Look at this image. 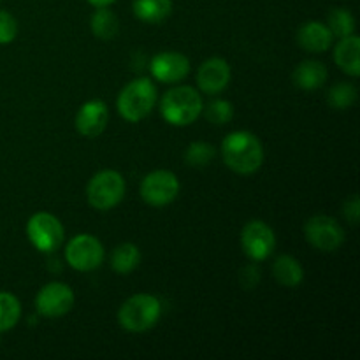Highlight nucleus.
Wrapping results in <instances>:
<instances>
[{"instance_id": "obj_24", "label": "nucleus", "mask_w": 360, "mask_h": 360, "mask_svg": "<svg viewBox=\"0 0 360 360\" xmlns=\"http://www.w3.org/2000/svg\"><path fill=\"white\" fill-rule=\"evenodd\" d=\"M217 157V148L204 141H195L185 150V162L190 167H206Z\"/></svg>"}, {"instance_id": "obj_2", "label": "nucleus", "mask_w": 360, "mask_h": 360, "mask_svg": "<svg viewBox=\"0 0 360 360\" xmlns=\"http://www.w3.org/2000/svg\"><path fill=\"white\" fill-rule=\"evenodd\" d=\"M202 109V97L192 86L172 88L160 102V115L169 125L174 127H186L193 123L200 116Z\"/></svg>"}, {"instance_id": "obj_21", "label": "nucleus", "mask_w": 360, "mask_h": 360, "mask_svg": "<svg viewBox=\"0 0 360 360\" xmlns=\"http://www.w3.org/2000/svg\"><path fill=\"white\" fill-rule=\"evenodd\" d=\"M90 28L95 37L102 41H111L120 30L118 18L109 7H97V11L90 18Z\"/></svg>"}, {"instance_id": "obj_29", "label": "nucleus", "mask_w": 360, "mask_h": 360, "mask_svg": "<svg viewBox=\"0 0 360 360\" xmlns=\"http://www.w3.org/2000/svg\"><path fill=\"white\" fill-rule=\"evenodd\" d=\"M115 2L116 0H88V4H91L94 7H109Z\"/></svg>"}, {"instance_id": "obj_20", "label": "nucleus", "mask_w": 360, "mask_h": 360, "mask_svg": "<svg viewBox=\"0 0 360 360\" xmlns=\"http://www.w3.org/2000/svg\"><path fill=\"white\" fill-rule=\"evenodd\" d=\"M141 264V252L132 243H122L111 253V267L118 274H129Z\"/></svg>"}, {"instance_id": "obj_14", "label": "nucleus", "mask_w": 360, "mask_h": 360, "mask_svg": "<svg viewBox=\"0 0 360 360\" xmlns=\"http://www.w3.org/2000/svg\"><path fill=\"white\" fill-rule=\"evenodd\" d=\"M109 109L102 101H88L76 115V130L84 137H97L105 130Z\"/></svg>"}, {"instance_id": "obj_4", "label": "nucleus", "mask_w": 360, "mask_h": 360, "mask_svg": "<svg viewBox=\"0 0 360 360\" xmlns=\"http://www.w3.org/2000/svg\"><path fill=\"white\" fill-rule=\"evenodd\" d=\"M162 302L151 294H136L127 299L118 311V322L129 333H146L158 322Z\"/></svg>"}, {"instance_id": "obj_3", "label": "nucleus", "mask_w": 360, "mask_h": 360, "mask_svg": "<svg viewBox=\"0 0 360 360\" xmlns=\"http://www.w3.org/2000/svg\"><path fill=\"white\" fill-rule=\"evenodd\" d=\"M157 102V88L148 77L134 79L120 91L116 108L120 116L129 123H137L146 118Z\"/></svg>"}, {"instance_id": "obj_26", "label": "nucleus", "mask_w": 360, "mask_h": 360, "mask_svg": "<svg viewBox=\"0 0 360 360\" xmlns=\"http://www.w3.org/2000/svg\"><path fill=\"white\" fill-rule=\"evenodd\" d=\"M232 116H234V108H232V104L229 101L217 98V101L207 104L206 118L213 125H225V123L231 122Z\"/></svg>"}, {"instance_id": "obj_23", "label": "nucleus", "mask_w": 360, "mask_h": 360, "mask_svg": "<svg viewBox=\"0 0 360 360\" xmlns=\"http://www.w3.org/2000/svg\"><path fill=\"white\" fill-rule=\"evenodd\" d=\"M327 27L333 32L334 37H348V35H352L355 32V18L348 9L336 7L327 16Z\"/></svg>"}, {"instance_id": "obj_5", "label": "nucleus", "mask_w": 360, "mask_h": 360, "mask_svg": "<svg viewBox=\"0 0 360 360\" xmlns=\"http://www.w3.org/2000/svg\"><path fill=\"white\" fill-rule=\"evenodd\" d=\"M125 179L118 171L105 169L97 172L94 178L88 181L86 199L94 210L109 211L118 206L125 197Z\"/></svg>"}, {"instance_id": "obj_18", "label": "nucleus", "mask_w": 360, "mask_h": 360, "mask_svg": "<svg viewBox=\"0 0 360 360\" xmlns=\"http://www.w3.org/2000/svg\"><path fill=\"white\" fill-rule=\"evenodd\" d=\"M273 276L283 287H297L304 280V269L295 257L280 255L273 262Z\"/></svg>"}, {"instance_id": "obj_6", "label": "nucleus", "mask_w": 360, "mask_h": 360, "mask_svg": "<svg viewBox=\"0 0 360 360\" xmlns=\"http://www.w3.org/2000/svg\"><path fill=\"white\" fill-rule=\"evenodd\" d=\"M27 236L35 250L42 253H51L62 246L65 239V229L55 214L41 211L28 218Z\"/></svg>"}, {"instance_id": "obj_28", "label": "nucleus", "mask_w": 360, "mask_h": 360, "mask_svg": "<svg viewBox=\"0 0 360 360\" xmlns=\"http://www.w3.org/2000/svg\"><path fill=\"white\" fill-rule=\"evenodd\" d=\"M343 213L345 217L350 220V224H357L359 221V213H360V202H359V197L357 195H352L350 199L345 202L343 207Z\"/></svg>"}, {"instance_id": "obj_9", "label": "nucleus", "mask_w": 360, "mask_h": 360, "mask_svg": "<svg viewBox=\"0 0 360 360\" xmlns=\"http://www.w3.org/2000/svg\"><path fill=\"white\" fill-rule=\"evenodd\" d=\"M304 236L313 248L320 252H336L345 243V231L340 221L327 214H315L304 225Z\"/></svg>"}, {"instance_id": "obj_27", "label": "nucleus", "mask_w": 360, "mask_h": 360, "mask_svg": "<svg viewBox=\"0 0 360 360\" xmlns=\"http://www.w3.org/2000/svg\"><path fill=\"white\" fill-rule=\"evenodd\" d=\"M18 35V21L9 11H0V44H11Z\"/></svg>"}, {"instance_id": "obj_15", "label": "nucleus", "mask_w": 360, "mask_h": 360, "mask_svg": "<svg viewBox=\"0 0 360 360\" xmlns=\"http://www.w3.org/2000/svg\"><path fill=\"white\" fill-rule=\"evenodd\" d=\"M334 35L326 23L308 21L297 32V42L308 53H326L333 46Z\"/></svg>"}, {"instance_id": "obj_16", "label": "nucleus", "mask_w": 360, "mask_h": 360, "mask_svg": "<svg viewBox=\"0 0 360 360\" xmlns=\"http://www.w3.org/2000/svg\"><path fill=\"white\" fill-rule=\"evenodd\" d=\"M334 60L336 65L345 74L357 77L360 74V39L355 34L340 39L336 49H334Z\"/></svg>"}, {"instance_id": "obj_7", "label": "nucleus", "mask_w": 360, "mask_h": 360, "mask_svg": "<svg viewBox=\"0 0 360 360\" xmlns=\"http://www.w3.org/2000/svg\"><path fill=\"white\" fill-rule=\"evenodd\" d=\"M179 188L181 185L174 172L167 171V169H158V171L144 176L143 183H141V197L148 206L164 207L174 202Z\"/></svg>"}, {"instance_id": "obj_22", "label": "nucleus", "mask_w": 360, "mask_h": 360, "mask_svg": "<svg viewBox=\"0 0 360 360\" xmlns=\"http://www.w3.org/2000/svg\"><path fill=\"white\" fill-rule=\"evenodd\" d=\"M21 319V304L16 295L0 292V333L13 329Z\"/></svg>"}, {"instance_id": "obj_12", "label": "nucleus", "mask_w": 360, "mask_h": 360, "mask_svg": "<svg viewBox=\"0 0 360 360\" xmlns=\"http://www.w3.org/2000/svg\"><path fill=\"white\" fill-rule=\"evenodd\" d=\"M151 76L160 83H179L190 72V60L183 53L164 51L151 58L150 63Z\"/></svg>"}, {"instance_id": "obj_17", "label": "nucleus", "mask_w": 360, "mask_h": 360, "mask_svg": "<svg viewBox=\"0 0 360 360\" xmlns=\"http://www.w3.org/2000/svg\"><path fill=\"white\" fill-rule=\"evenodd\" d=\"M327 67L316 60H306L301 62L294 70V83L301 90H316L327 81Z\"/></svg>"}, {"instance_id": "obj_25", "label": "nucleus", "mask_w": 360, "mask_h": 360, "mask_svg": "<svg viewBox=\"0 0 360 360\" xmlns=\"http://www.w3.org/2000/svg\"><path fill=\"white\" fill-rule=\"evenodd\" d=\"M357 88L352 83H338L327 94V102L334 109H350L357 102Z\"/></svg>"}, {"instance_id": "obj_8", "label": "nucleus", "mask_w": 360, "mask_h": 360, "mask_svg": "<svg viewBox=\"0 0 360 360\" xmlns=\"http://www.w3.org/2000/svg\"><path fill=\"white\" fill-rule=\"evenodd\" d=\"M104 246L95 236L79 234L70 239L65 246V260L72 269L88 273L104 262Z\"/></svg>"}, {"instance_id": "obj_13", "label": "nucleus", "mask_w": 360, "mask_h": 360, "mask_svg": "<svg viewBox=\"0 0 360 360\" xmlns=\"http://www.w3.org/2000/svg\"><path fill=\"white\" fill-rule=\"evenodd\" d=\"M231 65L227 63V60L213 56V58L202 62V65L197 70V84L202 94L217 95L227 88V84L231 83Z\"/></svg>"}, {"instance_id": "obj_1", "label": "nucleus", "mask_w": 360, "mask_h": 360, "mask_svg": "<svg viewBox=\"0 0 360 360\" xmlns=\"http://www.w3.org/2000/svg\"><path fill=\"white\" fill-rule=\"evenodd\" d=\"M221 157L236 174H253L264 164V146L252 132L236 130L221 143Z\"/></svg>"}, {"instance_id": "obj_11", "label": "nucleus", "mask_w": 360, "mask_h": 360, "mask_svg": "<svg viewBox=\"0 0 360 360\" xmlns=\"http://www.w3.org/2000/svg\"><path fill=\"white\" fill-rule=\"evenodd\" d=\"M243 252L252 260H266L276 248V236L273 229L262 220H253L245 225L241 232Z\"/></svg>"}, {"instance_id": "obj_19", "label": "nucleus", "mask_w": 360, "mask_h": 360, "mask_svg": "<svg viewBox=\"0 0 360 360\" xmlns=\"http://www.w3.org/2000/svg\"><path fill=\"white\" fill-rule=\"evenodd\" d=\"M132 11L137 20L158 25L172 13V0H134Z\"/></svg>"}, {"instance_id": "obj_10", "label": "nucleus", "mask_w": 360, "mask_h": 360, "mask_svg": "<svg viewBox=\"0 0 360 360\" xmlns=\"http://www.w3.org/2000/svg\"><path fill=\"white\" fill-rule=\"evenodd\" d=\"M74 301L76 297L69 285L51 281L35 295V308L46 319H60L72 309Z\"/></svg>"}]
</instances>
